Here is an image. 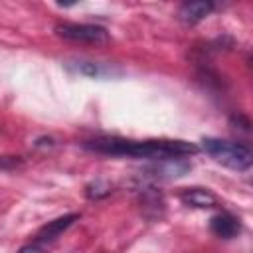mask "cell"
Wrapping results in <instances>:
<instances>
[{
  "mask_svg": "<svg viewBox=\"0 0 253 253\" xmlns=\"http://www.w3.org/2000/svg\"><path fill=\"white\" fill-rule=\"evenodd\" d=\"M83 148L107 154V156H130V158H150V160H164V158H184L198 152L194 142L186 140H172V138H123V136H95L81 142Z\"/></svg>",
  "mask_w": 253,
  "mask_h": 253,
  "instance_id": "cell-1",
  "label": "cell"
},
{
  "mask_svg": "<svg viewBox=\"0 0 253 253\" xmlns=\"http://www.w3.org/2000/svg\"><path fill=\"white\" fill-rule=\"evenodd\" d=\"M202 148L215 162H219V164H223L231 170H247L253 162L251 148L241 144V142H235V140L206 136V138H202Z\"/></svg>",
  "mask_w": 253,
  "mask_h": 253,
  "instance_id": "cell-2",
  "label": "cell"
},
{
  "mask_svg": "<svg viewBox=\"0 0 253 253\" xmlns=\"http://www.w3.org/2000/svg\"><path fill=\"white\" fill-rule=\"evenodd\" d=\"M55 34L63 40L77 42V43H91L103 45L109 42V32L97 24H77V22H59L55 24Z\"/></svg>",
  "mask_w": 253,
  "mask_h": 253,
  "instance_id": "cell-3",
  "label": "cell"
},
{
  "mask_svg": "<svg viewBox=\"0 0 253 253\" xmlns=\"http://www.w3.org/2000/svg\"><path fill=\"white\" fill-rule=\"evenodd\" d=\"M190 170H192V162L186 158H164L144 166L138 176L148 182H170L186 176Z\"/></svg>",
  "mask_w": 253,
  "mask_h": 253,
  "instance_id": "cell-4",
  "label": "cell"
},
{
  "mask_svg": "<svg viewBox=\"0 0 253 253\" xmlns=\"http://www.w3.org/2000/svg\"><path fill=\"white\" fill-rule=\"evenodd\" d=\"M71 73L83 75V77H91V79H109V77H117L121 75V69H117L111 63H103V61H95V59H87V57H71L65 59L63 63Z\"/></svg>",
  "mask_w": 253,
  "mask_h": 253,
  "instance_id": "cell-5",
  "label": "cell"
},
{
  "mask_svg": "<svg viewBox=\"0 0 253 253\" xmlns=\"http://www.w3.org/2000/svg\"><path fill=\"white\" fill-rule=\"evenodd\" d=\"M79 219V213H65L61 217H55L51 221H47L45 225H42L36 233V241L38 243H47V241H53L57 239L67 227H71L75 221Z\"/></svg>",
  "mask_w": 253,
  "mask_h": 253,
  "instance_id": "cell-6",
  "label": "cell"
},
{
  "mask_svg": "<svg viewBox=\"0 0 253 253\" xmlns=\"http://www.w3.org/2000/svg\"><path fill=\"white\" fill-rule=\"evenodd\" d=\"M210 229L213 235H217L221 239H233L241 231V221H239V217H235L227 211H221L210 219Z\"/></svg>",
  "mask_w": 253,
  "mask_h": 253,
  "instance_id": "cell-7",
  "label": "cell"
},
{
  "mask_svg": "<svg viewBox=\"0 0 253 253\" xmlns=\"http://www.w3.org/2000/svg\"><path fill=\"white\" fill-rule=\"evenodd\" d=\"M178 198H180L186 206L200 208V210H206V208H213V206H217V196H215L211 190H208V188H200V186L180 190Z\"/></svg>",
  "mask_w": 253,
  "mask_h": 253,
  "instance_id": "cell-8",
  "label": "cell"
},
{
  "mask_svg": "<svg viewBox=\"0 0 253 253\" xmlns=\"http://www.w3.org/2000/svg\"><path fill=\"white\" fill-rule=\"evenodd\" d=\"M213 10L211 2H204V0H194V2H184L178 10L180 20H184L186 24H196L200 20H204L206 16H210Z\"/></svg>",
  "mask_w": 253,
  "mask_h": 253,
  "instance_id": "cell-9",
  "label": "cell"
},
{
  "mask_svg": "<svg viewBox=\"0 0 253 253\" xmlns=\"http://www.w3.org/2000/svg\"><path fill=\"white\" fill-rule=\"evenodd\" d=\"M140 206H142V210H144L146 215L160 217L166 204H164L162 194H160L154 186H148V188H144L142 194H140Z\"/></svg>",
  "mask_w": 253,
  "mask_h": 253,
  "instance_id": "cell-10",
  "label": "cell"
},
{
  "mask_svg": "<svg viewBox=\"0 0 253 253\" xmlns=\"http://www.w3.org/2000/svg\"><path fill=\"white\" fill-rule=\"evenodd\" d=\"M85 194H87V198H91V200L105 198V196H109V194H111V184H109L107 180L97 178V180H93L91 184H87Z\"/></svg>",
  "mask_w": 253,
  "mask_h": 253,
  "instance_id": "cell-11",
  "label": "cell"
},
{
  "mask_svg": "<svg viewBox=\"0 0 253 253\" xmlns=\"http://www.w3.org/2000/svg\"><path fill=\"white\" fill-rule=\"evenodd\" d=\"M18 253H47L42 245H38V243H30V245H24Z\"/></svg>",
  "mask_w": 253,
  "mask_h": 253,
  "instance_id": "cell-12",
  "label": "cell"
}]
</instances>
